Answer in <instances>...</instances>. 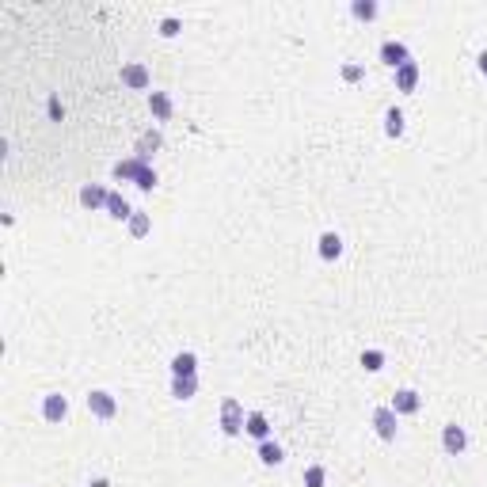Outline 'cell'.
<instances>
[{
    "label": "cell",
    "mask_w": 487,
    "mask_h": 487,
    "mask_svg": "<svg viewBox=\"0 0 487 487\" xmlns=\"http://www.w3.org/2000/svg\"><path fill=\"white\" fill-rule=\"evenodd\" d=\"M244 407H240V400L236 396H224L221 400V430L229 438H236V434H244Z\"/></svg>",
    "instance_id": "obj_1"
},
{
    "label": "cell",
    "mask_w": 487,
    "mask_h": 487,
    "mask_svg": "<svg viewBox=\"0 0 487 487\" xmlns=\"http://www.w3.org/2000/svg\"><path fill=\"white\" fill-rule=\"evenodd\" d=\"M480 72H487V53H483V58H480Z\"/></svg>",
    "instance_id": "obj_29"
},
{
    "label": "cell",
    "mask_w": 487,
    "mask_h": 487,
    "mask_svg": "<svg viewBox=\"0 0 487 487\" xmlns=\"http://www.w3.org/2000/svg\"><path fill=\"white\" fill-rule=\"evenodd\" d=\"M259 461H263L267 468H278V464L286 461L282 445H278V442H270V438H267V442H259Z\"/></svg>",
    "instance_id": "obj_16"
},
{
    "label": "cell",
    "mask_w": 487,
    "mask_h": 487,
    "mask_svg": "<svg viewBox=\"0 0 487 487\" xmlns=\"http://www.w3.org/2000/svg\"><path fill=\"white\" fill-rule=\"evenodd\" d=\"M327 483V472L320 464H312V468H305V487H324Z\"/></svg>",
    "instance_id": "obj_25"
},
{
    "label": "cell",
    "mask_w": 487,
    "mask_h": 487,
    "mask_svg": "<svg viewBox=\"0 0 487 487\" xmlns=\"http://www.w3.org/2000/svg\"><path fill=\"white\" fill-rule=\"evenodd\" d=\"M419 88V61H407V65H400L396 69V91H415Z\"/></svg>",
    "instance_id": "obj_12"
},
{
    "label": "cell",
    "mask_w": 487,
    "mask_h": 487,
    "mask_svg": "<svg viewBox=\"0 0 487 487\" xmlns=\"http://www.w3.org/2000/svg\"><path fill=\"white\" fill-rule=\"evenodd\" d=\"M164 145V134H160V129H148V134H141V141H137V160H153V153H156V148H160Z\"/></svg>",
    "instance_id": "obj_14"
},
{
    "label": "cell",
    "mask_w": 487,
    "mask_h": 487,
    "mask_svg": "<svg viewBox=\"0 0 487 487\" xmlns=\"http://www.w3.org/2000/svg\"><path fill=\"white\" fill-rule=\"evenodd\" d=\"M141 164H145V160H137V156H134V160H118L115 167H110V175H115V179H122V183H129V179L137 183V172H141Z\"/></svg>",
    "instance_id": "obj_17"
},
{
    "label": "cell",
    "mask_w": 487,
    "mask_h": 487,
    "mask_svg": "<svg viewBox=\"0 0 487 487\" xmlns=\"http://www.w3.org/2000/svg\"><path fill=\"white\" fill-rule=\"evenodd\" d=\"M362 369L365 373H381L385 369V350H362Z\"/></svg>",
    "instance_id": "obj_22"
},
{
    "label": "cell",
    "mask_w": 487,
    "mask_h": 487,
    "mask_svg": "<svg viewBox=\"0 0 487 487\" xmlns=\"http://www.w3.org/2000/svg\"><path fill=\"white\" fill-rule=\"evenodd\" d=\"M373 430H377L381 442H396V434H400V415H396L392 407H377V411H373Z\"/></svg>",
    "instance_id": "obj_3"
},
{
    "label": "cell",
    "mask_w": 487,
    "mask_h": 487,
    "mask_svg": "<svg viewBox=\"0 0 487 487\" xmlns=\"http://www.w3.org/2000/svg\"><path fill=\"white\" fill-rule=\"evenodd\" d=\"M148 110H153L156 122H172V115H175L172 96H167V91H153V96H148Z\"/></svg>",
    "instance_id": "obj_10"
},
{
    "label": "cell",
    "mask_w": 487,
    "mask_h": 487,
    "mask_svg": "<svg viewBox=\"0 0 487 487\" xmlns=\"http://www.w3.org/2000/svg\"><path fill=\"white\" fill-rule=\"evenodd\" d=\"M388 407L396 411V415H415V411L423 407V396H419L415 388H400V392H396V400H392Z\"/></svg>",
    "instance_id": "obj_8"
},
{
    "label": "cell",
    "mask_w": 487,
    "mask_h": 487,
    "mask_svg": "<svg viewBox=\"0 0 487 487\" xmlns=\"http://www.w3.org/2000/svg\"><path fill=\"white\" fill-rule=\"evenodd\" d=\"M198 392V377H172V396L175 400H194Z\"/></svg>",
    "instance_id": "obj_18"
},
{
    "label": "cell",
    "mask_w": 487,
    "mask_h": 487,
    "mask_svg": "<svg viewBox=\"0 0 487 487\" xmlns=\"http://www.w3.org/2000/svg\"><path fill=\"white\" fill-rule=\"evenodd\" d=\"M46 107H50V118H58L61 122V115H65V107L58 103V96H50V103H46Z\"/></svg>",
    "instance_id": "obj_28"
},
{
    "label": "cell",
    "mask_w": 487,
    "mask_h": 487,
    "mask_svg": "<svg viewBox=\"0 0 487 487\" xmlns=\"http://www.w3.org/2000/svg\"><path fill=\"white\" fill-rule=\"evenodd\" d=\"M339 77L346 84H358V80H365V69H362V65H354V61H346L343 69H339Z\"/></svg>",
    "instance_id": "obj_24"
},
{
    "label": "cell",
    "mask_w": 487,
    "mask_h": 487,
    "mask_svg": "<svg viewBox=\"0 0 487 487\" xmlns=\"http://www.w3.org/2000/svg\"><path fill=\"white\" fill-rule=\"evenodd\" d=\"M42 419L46 423H65L69 419V400L61 392H46L42 396Z\"/></svg>",
    "instance_id": "obj_4"
},
{
    "label": "cell",
    "mask_w": 487,
    "mask_h": 487,
    "mask_svg": "<svg viewBox=\"0 0 487 487\" xmlns=\"http://www.w3.org/2000/svg\"><path fill=\"white\" fill-rule=\"evenodd\" d=\"M350 12H354V20H365V23H369V20H377V12H381V8L373 4V0H354V4H350Z\"/></svg>",
    "instance_id": "obj_21"
},
{
    "label": "cell",
    "mask_w": 487,
    "mask_h": 487,
    "mask_svg": "<svg viewBox=\"0 0 487 487\" xmlns=\"http://www.w3.org/2000/svg\"><path fill=\"white\" fill-rule=\"evenodd\" d=\"M179 27H183V23L175 20V15H167V20L160 23V34H164V39H175V34H179Z\"/></svg>",
    "instance_id": "obj_27"
},
{
    "label": "cell",
    "mask_w": 487,
    "mask_h": 487,
    "mask_svg": "<svg viewBox=\"0 0 487 487\" xmlns=\"http://www.w3.org/2000/svg\"><path fill=\"white\" fill-rule=\"evenodd\" d=\"M244 434H251V438H259V442H267V438H270V423H267L263 411H248V419H244Z\"/></svg>",
    "instance_id": "obj_11"
},
{
    "label": "cell",
    "mask_w": 487,
    "mask_h": 487,
    "mask_svg": "<svg viewBox=\"0 0 487 487\" xmlns=\"http://www.w3.org/2000/svg\"><path fill=\"white\" fill-rule=\"evenodd\" d=\"M84 404H88V411H91V415H96V419H103V423H110V419L118 415V400L110 396L107 388H91Z\"/></svg>",
    "instance_id": "obj_2"
},
{
    "label": "cell",
    "mask_w": 487,
    "mask_h": 487,
    "mask_svg": "<svg viewBox=\"0 0 487 487\" xmlns=\"http://www.w3.org/2000/svg\"><path fill=\"white\" fill-rule=\"evenodd\" d=\"M381 61H385L388 69H400V65H407V61H415V58H411V50H407L404 42L388 39V42H381Z\"/></svg>",
    "instance_id": "obj_6"
},
{
    "label": "cell",
    "mask_w": 487,
    "mask_h": 487,
    "mask_svg": "<svg viewBox=\"0 0 487 487\" xmlns=\"http://www.w3.org/2000/svg\"><path fill=\"white\" fill-rule=\"evenodd\" d=\"M122 84H126V88H134V91H145L148 88V69H145L141 61L122 65Z\"/></svg>",
    "instance_id": "obj_7"
},
{
    "label": "cell",
    "mask_w": 487,
    "mask_h": 487,
    "mask_svg": "<svg viewBox=\"0 0 487 487\" xmlns=\"http://www.w3.org/2000/svg\"><path fill=\"white\" fill-rule=\"evenodd\" d=\"M126 224H129V236H137V240H141L145 232H148V224H153V221H148V213H141V210H134V217H129Z\"/></svg>",
    "instance_id": "obj_23"
},
{
    "label": "cell",
    "mask_w": 487,
    "mask_h": 487,
    "mask_svg": "<svg viewBox=\"0 0 487 487\" xmlns=\"http://www.w3.org/2000/svg\"><path fill=\"white\" fill-rule=\"evenodd\" d=\"M172 377H198V358H194L191 350L175 354L172 358Z\"/></svg>",
    "instance_id": "obj_13"
},
{
    "label": "cell",
    "mask_w": 487,
    "mask_h": 487,
    "mask_svg": "<svg viewBox=\"0 0 487 487\" xmlns=\"http://www.w3.org/2000/svg\"><path fill=\"white\" fill-rule=\"evenodd\" d=\"M107 198H110V191H107V186H99V183H88L80 191V205H84V210H99V205L107 210Z\"/></svg>",
    "instance_id": "obj_9"
},
{
    "label": "cell",
    "mask_w": 487,
    "mask_h": 487,
    "mask_svg": "<svg viewBox=\"0 0 487 487\" xmlns=\"http://www.w3.org/2000/svg\"><path fill=\"white\" fill-rule=\"evenodd\" d=\"M107 213H110V217H115V221H129V217H134V210H129V202L122 198V194H115V191H110V198H107Z\"/></svg>",
    "instance_id": "obj_19"
},
{
    "label": "cell",
    "mask_w": 487,
    "mask_h": 487,
    "mask_svg": "<svg viewBox=\"0 0 487 487\" xmlns=\"http://www.w3.org/2000/svg\"><path fill=\"white\" fill-rule=\"evenodd\" d=\"M385 134L388 137H404V110H400V107L385 110Z\"/></svg>",
    "instance_id": "obj_20"
},
{
    "label": "cell",
    "mask_w": 487,
    "mask_h": 487,
    "mask_svg": "<svg viewBox=\"0 0 487 487\" xmlns=\"http://www.w3.org/2000/svg\"><path fill=\"white\" fill-rule=\"evenodd\" d=\"M442 449H445L449 457H461L464 449H468V434H464V426L445 423V426H442Z\"/></svg>",
    "instance_id": "obj_5"
},
{
    "label": "cell",
    "mask_w": 487,
    "mask_h": 487,
    "mask_svg": "<svg viewBox=\"0 0 487 487\" xmlns=\"http://www.w3.org/2000/svg\"><path fill=\"white\" fill-rule=\"evenodd\" d=\"M137 186H141V191H153L156 186V172L148 164H141V172H137Z\"/></svg>",
    "instance_id": "obj_26"
},
{
    "label": "cell",
    "mask_w": 487,
    "mask_h": 487,
    "mask_svg": "<svg viewBox=\"0 0 487 487\" xmlns=\"http://www.w3.org/2000/svg\"><path fill=\"white\" fill-rule=\"evenodd\" d=\"M316 251H320L324 263L339 259V255H343V236H339V232H324V236H320V248H316Z\"/></svg>",
    "instance_id": "obj_15"
}]
</instances>
